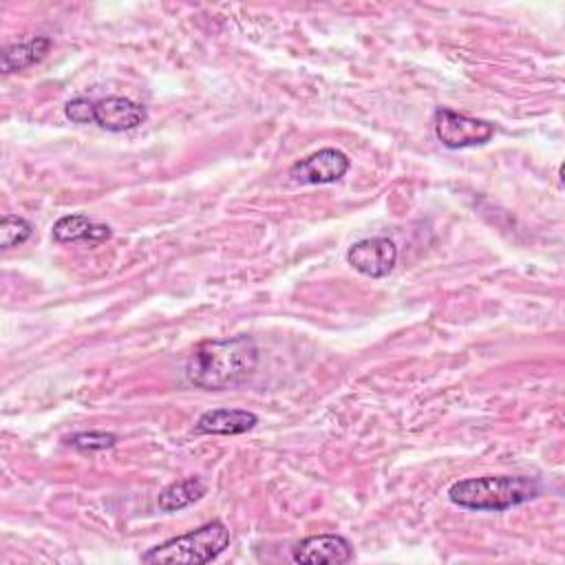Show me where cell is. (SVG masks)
<instances>
[{
	"instance_id": "cell-1",
	"label": "cell",
	"mask_w": 565,
	"mask_h": 565,
	"mask_svg": "<svg viewBox=\"0 0 565 565\" xmlns=\"http://www.w3.org/2000/svg\"><path fill=\"white\" fill-rule=\"evenodd\" d=\"M259 365V347L250 336L202 343L186 362V380L204 391H226L243 384Z\"/></svg>"
},
{
	"instance_id": "cell-2",
	"label": "cell",
	"mask_w": 565,
	"mask_h": 565,
	"mask_svg": "<svg viewBox=\"0 0 565 565\" xmlns=\"http://www.w3.org/2000/svg\"><path fill=\"white\" fill-rule=\"evenodd\" d=\"M541 495L536 479L521 475H486L468 477L450 486L448 499L468 510L477 512H503Z\"/></svg>"
},
{
	"instance_id": "cell-3",
	"label": "cell",
	"mask_w": 565,
	"mask_h": 565,
	"mask_svg": "<svg viewBox=\"0 0 565 565\" xmlns=\"http://www.w3.org/2000/svg\"><path fill=\"white\" fill-rule=\"evenodd\" d=\"M230 545V530L221 521H210L188 534L173 536L142 554V563H186L204 565L219 558Z\"/></svg>"
},
{
	"instance_id": "cell-4",
	"label": "cell",
	"mask_w": 565,
	"mask_h": 565,
	"mask_svg": "<svg viewBox=\"0 0 565 565\" xmlns=\"http://www.w3.org/2000/svg\"><path fill=\"white\" fill-rule=\"evenodd\" d=\"M433 129H435L437 140L450 151L483 146L492 140V135L497 131L495 124L488 122V120L455 113L450 109H437L435 111Z\"/></svg>"
},
{
	"instance_id": "cell-5",
	"label": "cell",
	"mask_w": 565,
	"mask_h": 565,
	"mask_svg": "<svg viewBox=\"0 0 565 565\" xmlns=\"http://www.w3.org/2000/svg\"><path fill=\"white\" fill-rule=\"evenodd\" d=\"M351 169V160L338 149H323L290 169V180L303 186L336 184Z\"/></svg>"
},
{
	"instance_id": "cell-6",
	"label": "cell",
	"mask_w": 565,
	"mask_h": 565,
	"mask_svg": "<svg viewBox=\"0 0 565 565\" xmlns=\"http://www.w3.org/2000/svg\"><path fill=\"white\" fill-rule=\"evenodd\" d=\"M347 261L356 272L369 279H384L398 263V248L391 239L384 237L362 239L349 248Z\"/></svg>"
},
{
	"instance_id": "cell-7",
	"label": "cell",
	"mask_w": 565,
	"mask_h": 565,
	"mask_svg": "<svg viewBox=\"0 0 565 565\" xmlns=\"http://www.w3.org/2000/svg\"><path fill=\"white\" fill-rule=\"evenodd\" d=\"M354 558V545L340 534H314L298 541L292 547V561L318 565V563H349Z\"/></svg>"
},
{
	"instance_id": "cell-8",
	"label": "cell",
	"mask_w": 565,
	"mask_h": 565,
	"mask_svg": "<svg viewBox=\"0 0 565 565\" xmlns=\"http://www.w3.org/2000/svg\"><path fill=\"white\" fill-rule=\"evenodd\" d=\"M149 120L146 107L129 98H105L96 102V124L109 133H127Z\"/></svg>"
},
{
	"instance_id": "cell-9",
	"label": "cell",
	"mask_w": 565,
	"mask_h": 565,
	"mask_svg": "<svg viewBox=\"0 0 565 565\" xmlns=\"http://www.w3.org/2000/svg\"><path fill=\"white\" fill-rule=\"evenodd\" d=\"M259 424L257 413L243 409H213L197 420L202 435H243Z\"/></svg>"
},
{
	"instance_id": "cell-10",
	"label": "cell",
	"mask_w": 565,
	"mask_h": 565,
	"mask_svg": "<svg viewBox=\"0 0 565 565\" xmlns=\"http://www.w3.org/2000/svg\"><path fill=\"white\" fill-rule=\"evenodd\" d=\"M113 230L105 224H94L87 215H65L54 224L52 237L58 243H74V241H107L111 239Z\"/></svg>"
},
{
	"instance_id": "cell-11",
	"label": "cell",
	"mask_w": 565,
	"mask_h": 565,
	"mask_svg": "<svg viewBox=\"0 0 565 565\" xmlns=\"http://www.w3.org/2000/svg\"><path fill=\"white\" fill-rule=\"evenodd\" d=\"M50 50H52V41L45 39V36H36V39H30L25 43L10 45L3 52L0 69H3V74H14V72L30 69V67L43 63L47 58Z\"/></svg>"
},
{
	"instance_id": "cell-12",
	"label": "cell",
	"mask_w": 565,
	"mask_h": 565,
	"mask_svg": "<svg viewBox=\"0 0 565 565\" xmlns=\"http://www.w3.org/2000/svg\"><path fill=\"white\" fill-rule=\"evenodd\" d=\"M206 490L208 488L199 477H186L166 486L157 497V506L162 512H177L199 501L206 495Z\"/></svg>"
},
{
	"instance_id": "cell-13",
	"label": "cell",
	"mask_w": 565,
	"mask_h": 565,
	"mask_svg": "<svg viewBox=\"0 0 565 565\" xmlns=\"http://www.w3.org/2000/svg\"><path fill=\"white\" fill-rule=\"evenodd\" d=\"M34 228L25 217L19 215H6L0 221V248L12 250L17 246H23L32 237Z\"/></svg>"
},
{
	"instance_id": "cell-14",
	"label": "cell",
	"mask_w": 565,
	"mask_h": 565,
	"mask_svg": "<svg viewBox=\"0 0 565 565\" xmlns=\"http://www.w3.org/2000/svg\"><path fill=\"white\" fill-rule=\"evenodd\" d=\"M67 444L78 450H107L118 444V435L107 433V431H87V433L72 435L67 439Z\"/></svg>"
},
{
	"instance_id": "cell-15",
	"label": "cell",
	"mask_w": 565,
	"mask_h": 565,
	"mask_svg": "<svg viewBox=\"0 0 565 565\" xmlns=\"http://www.w3.org/2000/svg\"><path fill=\"white\" fill-rule=\"evenodd\" d=\"M65 116L76 124H96V102L87 98L69 100L65 107Z\"/></svg>"
}]
</instances>
